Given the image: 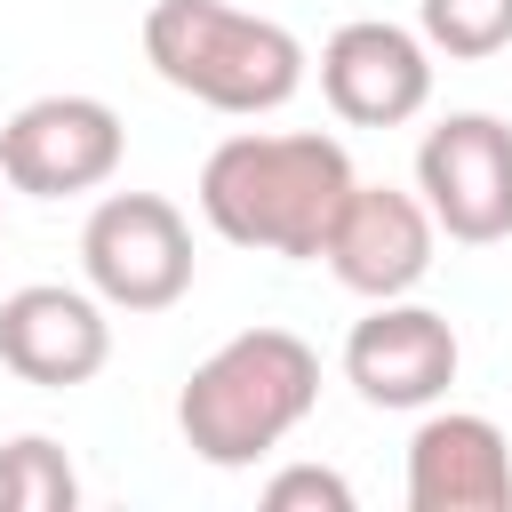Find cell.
Listing matches in <instances>:
<instances>
[{
    "mask_svg": "<svg viewBox=\"0 0 512 512\" xmlns=\"http://www.w3.org/2000/svg\"><path fill=\"white\" fill-rule=\"evenodd\" d=\"M144 64L208 104V112H232V120H256V112H280L296 88H304V40L272 16H248L232 0H152L144 8Z\"/></svg>",
    "mask_w": 512,
    "mask_h": 512,
    "instance_id": "3957f363",
    "label": "cell"
},
{
    "mask_svg": "<svg viewBox=\"0 0 512 512\" xmlns=\"http://www.w3.org/2000/svg\"><path fill=\"white\" fill-rule=\"evenodd\" d=\"M80 272L112 312H168L192 288V224L160 192H104L80 224Z\"/></svg>",
    "mask_w": 512,
    "mask_h": 512,
    "instance_id": "277c9868",
    "label": "cell"
},
{
    "mask_svg": "<svg viewBox=\"0 0 512 512\" xmlns=\"http://www.w3.org/2000/svg\"><path fill=\"white\" fill-rule=\"evenodd\" d=\"M416 192L448 240L464 248L512 240V128L496 112H448L416 144Z\"/></svg>",
    "mask_w": 512,
    "mask_h": 512,
    "instance_id": "5b68a950",
    "label": "cell"
},
{
    "mask_svg": "<svg viewBox=\"0 0 512 512\" xmlns=\"http://www.w3.org/2000/svg\"><path fill=\"white\" fill-rule=\"evenodd\" d=\"M456 328L448 312L432 304H408V296H384L368 320H352L344 336V384L368 400V408H432L448 384H456Z\"/></svg>",
    "mask_w": 512,
    "mask_h": 512,
    "instance_id": "9c48e42d",
    "label": "cell"
},
{
    "mask_svg": "<svg viewBox=\"0 0 512 512\" xmlns=\"http://www.w3.org/2000/svg\"><path fill=\"white\" fill-rule=\"evenodd\" d=\"M128 128L104 96H32L0 128V176L32 200H72L120 176Z\"/></svg>",
    "mask_w": 512,
    "mask_h": 512,
    "instance_id": "8992f818",
    "label": "cell"
},
{
    "mask_svg": "<svg viewBox=\"0 0 512 512\" xmlns=\"http://www.w3.org/2000/svg\"><path fill=\"white\" fill-rule=\"evenodd\" d=\"M432 240H440V224H432L424 192H400V184H352L344 208H336V224H328L320 264H328L352 296L384 304V296H408V288L432 272Z\"/></svg>",
    "mask_w": 512,
    "mask_h": 512,
    "instance_id": "ba28073f",
    "label": "cell"
},
{
    "mask_svg": "<svg viewBox=\"0 0 512 512\" xmlns=\"http://www.w3.org/2000/svg\"><path fill=\"white\" fill-rule=\"evenodd\" d=\"M112 360V320L96 288H56L32 280L16 296H0V368L40 384V392H72Z\"/></svg>",
    "mask_w": 512,
    "mask_h": 512,
    "instance_id": "30bf717a",
    "label": "cell"
},
{
    "mask_svg": "<svg viewBox=\"0 0 512 512\" xmlns=\"http://www.w3.org/2000/svg\"><path fill=\"white\" fill-rule=\"evenodd\" d=\"M352 152L320 128H280V136H224L200 160V216L232 248H264L288 264H320L328 224L352 192Z\"/></svg>",
    "mask_w": 512,
    "mask_h": 512,
    "instance_id": "6da1fadb",
    "label": "cell"
},
{
    "mask_svg": "<svg viewBox=\"0 0 512 512\" xmlns=\"http://www.w3.org/2000/svg\"><path fill=\"white\" fill-rule=\"evenodd\" d=\"M320 400V352L296 328H240L224 336L176 392V432L200 464L240 472L272 456Z\"/></svg>",
    "mask_w": 512,
    "mask_h": 512,
    "instance_id": "7a4b0ae2",
    "label": "cell"
},
{
    "mask_svg": "<svg viewBox=\"0 0 512 512\" xmlns=\"http://www.w3.org/2000/svg\"><path fill=\"white\" fill-rule=\"evenodd\" d=\"M512 504V440L496 416L432 408L408 440V512H504Z\"/></svg>",
    "mask_w": 512,
    "mask_h": 512,
    "instance_id": "8fae6325",
    "label": "cell"
},
{
    "mask_svg": "<svg viewBox=\"0 0 512 512\" xmlns=\"http://www.w3.org/2000/svg\"><path fill=\"white\" fill-rule=\"evenodd\" d=\"M80 504V472L48 432H16L0 448V512H72Z\"/></svg>",
    "mask_w": 512,
    "mask_h": 512,
    "instance_id": "7c38bea8",
    "label": "cell"
},
{
    "mask_svg": "<svg viewBox=\"0 0 512 512\" xmlns=\"http://www.w3.org/2000/svg\"><path fill=\"white\" fill-rule=\"evenodd\" d=\"M416 32L432 40V56L480 64L512 48V0H416Z\"/></svg>",
    "mask_w": 512,
    "mask_h": 512,
    "instance_id": "4fadbf2b",
    "label": "cell"
},
{
    "mask_svg": "<svg viewBox=\"0 0 512 512\" xmlns=\"http://www.w3.org/2000/svg\"><path fill=\"white\" fill-rule=\"evenodd\" d=\"M320 96L352 128H400L432 104V40L384 16L336 24L320 48Z\"/></svg>",
    "mask_w": 512,
    "mask_h": 512,
    "instance_id": "52a82bcc",
    "label": "cell"
},
{
    "mask_svg": "<svg viewBox=\"0 0 512 512\" xmlns=\"http://www.w3.org/2000/svg\"><path fill=\"white\" fill-rule=\"evenodd\" d=\"M264 512H352V480L328 464H280L264 480Z\"/></svg>",
    "mask_w": 512,
    "mask_h": 512,
    "instance_id": "5bb4252c",
    "label": "cell"
}]
</instances>
